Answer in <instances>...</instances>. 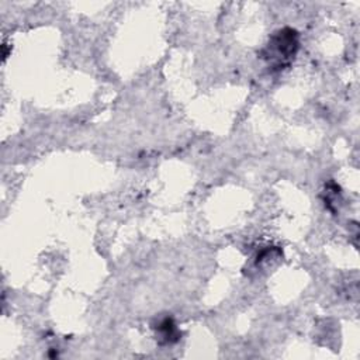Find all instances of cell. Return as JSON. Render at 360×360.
Instances as JSON below:
<instances>
[{"mask_svg": "<svg viewBox=\"0 0 360 360\" xmlns=\"http://www.w3.org/2000/svg\"><path fill=\"white\" fill-rule=\"evenodd\" d=\"M158 329L162 332L163 339H165L166 342L172 343V342H176V340H177V329H176V325L173 323L172 319H169V318L163 319V321L159 323V328H158Z\"/></svg>", "mask_w": 360, "mask_h": 360, "instance_id": "obj_2", "label": "cell"}, {"mask_svg": "<svg viewBox=\"0 0 360 360\" xmlns=\"http://www.w3.org/2000/svg\"><path fill=\"white\" fill-rule=\"evenodd\" d=\"M300 46L298 34L292 28H283L276 31L266 46L262 49V58L271 69L281 70L291 63Z\"/></svg>", "mask_w": 360, "mask_h": 360, "instance_id": "obj_1", "label": "cell"}]
</instances>
